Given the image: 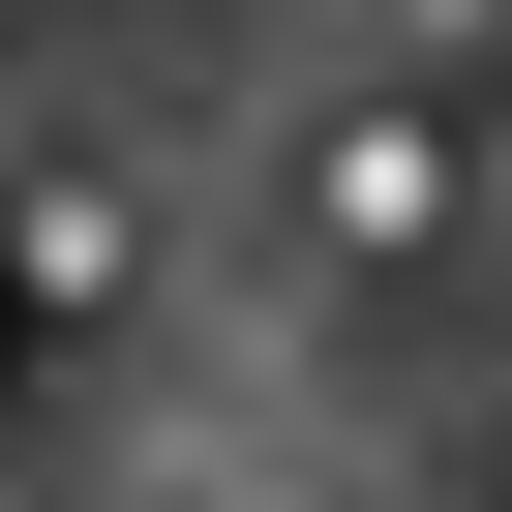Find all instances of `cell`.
Instances as JSON below:
<instances>
[{"label":"cell","mask_w":512,"mask_h":512,"mask_svg":"<svg viewBox=\"0 0 512 512\" xmlns=\"http://www.w3.org/2000/svg\"><path fill=\"white\" fill-rule=\"evenodd\" d=\"M0 61H31V0H0Z\"/></svg>","instance_id":"cell-4"},{"label":"cell","mask_w":512,"mask_h":512,"mask_svg":"<svg viewBox=\"0 0 512 512\" xmlns=\"http://www.w3.org/2000/svg\"><path fill=\"white\" fill-rule=\"evenodd\" d=\"M272 181H302V241H332V272H422V241H482V151H452L422 91H332Z\"/></svg>","instance_id":"cell-1"},{"label":"cell","mask_w":512,"mask_h":512,"mask_svg":"<svg viewBox=\"0 0 512 512\" xmlns=\"http://www.w3.org/2000/svg\"><path fill=\"white\" fill-rule=\"evenodd\" d=\"M0 512H31V482H0Z\"/></svg>","instance_id":"cell-5"},{"label":"cell","mask_w":512,"mask_h":512,"mask_svg":"<svg viewBox=\"0 0 512 512\" xmlns=\"http://www.w3.org/2000/svg\"><path fill=\"white\" fill-rule=\"evenodd\" d=\"M0 272H31V302H121V272H151V211H121V181H31V211H0Z\"/></svg>","instance_id":"cell-2"},{"label":"cell","mask_w":512,"mask_h":512,"mask_svg":"<svg viewBox=\"0 0 512 512\" xmlns=\"http://www.w3.org/2000/svg\"><path fill=\"white\" fill-rule=\"evenodd\" d=\"M362 31H422V61H512V0H362Z\"/></svg>","instance_id":"cell-3"}]
</instances>
